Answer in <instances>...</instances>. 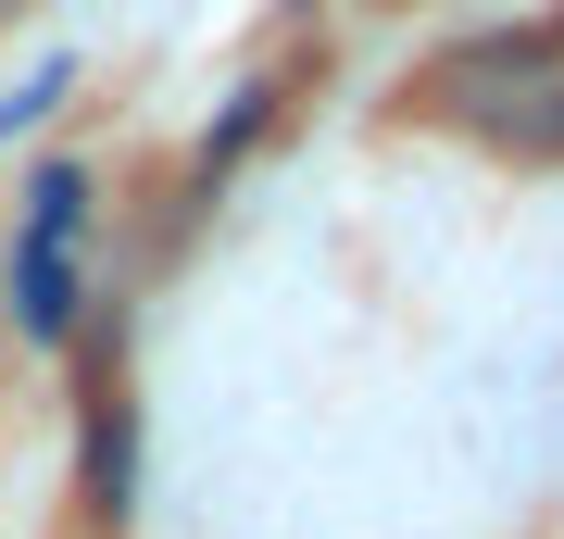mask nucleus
I'll return each instance as SVG.
<instances>
[{
  "mask_svg": "<svg viewBox=\"0 0 564 539\" xmlns=\"http://www.w3.org/2000/svg\"><path fill=\"white\" fill-rule=\"evenodd\" d=\"M76 226H88V188L39 176V214H25V251H13V314L39 326V339L76 326Z\"/></svg>",
  "mask_w": 564,
  "mask_h": 539,
  "instance_id": "1",
  "label": "nucleus"
}]
</instances>
